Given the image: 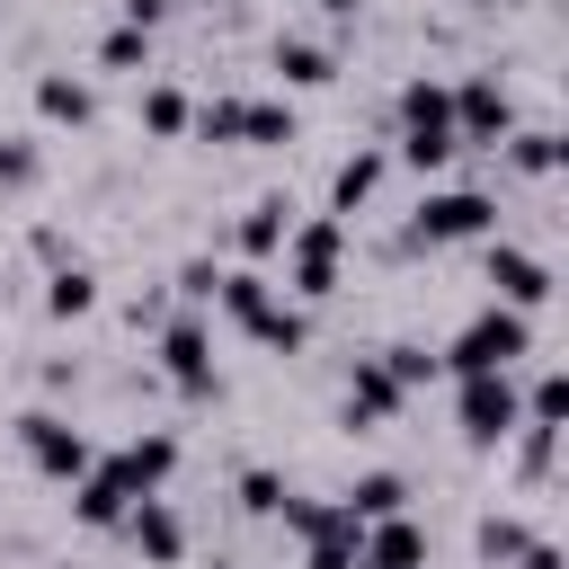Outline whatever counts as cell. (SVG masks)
<instances>
[{"mask_svg": "<svg viewBox=\"0 0 569 569\" xmlns=\"http://www.w3.org/2000/svg\"><path fill=\"white\" fill-rule=\"evenodd\" d=\"M525 356H533V320H525V311H507V302H489V311H471V320L445 338V356H436V365L462 382V373H516Z\"/></svg>", "mask_w": 569, "mask_h": 569, "instance_id": "obj_1", "label": "cell"}, {"mask_svg": "<svg viewBox=\"0 0 569 569\" xmlns=\"http://www.w3.org/2000/svg\"><path fill=\"white\" fill-rule=\"evenodd\" d=\"M462 142H453V89L445 80H400V142H391V160H409L418 178H436L445 160H453Z\"/></svg>", "mask_w": 569, "mask_h": 569, "instance_id": "obj_2", "label": "cell"}, {"mask_svg": "<svg viewBox=\"0 0 569 569\" xmlns=\"http://www.w3.org/2000/svg\"><path fill=\"white\" fill-rule=\"evenodd\" d=\"M338 258H347V222L338 213H311V222L284 231V284L302 302H329L338 293Z\"/></svg>", "mask_w": 569, "mask_h": 569, "instance_id": "obj_3", "label": "cell"}, {"mask_svg": "<svg viewBox=\"0 0 569 569\" xmlns=\"http://www.w3.org/2000/svg\"><path fill=\"white\" fill-rule=\"evenodd\" d=\"M480 231H498V196H480V187H436V196H418V213H409V240H418V249L480 240Z\"/></svg>", "mask_w": 569, "mask_h": 569, "instance_id": "obj_4", "label": "cell"}, {"mask_svg": "<svg viewBox=\"0 0 569 569\" xmlns=\"http://www.w3.org/2000/svg\"><path fill=\"white\" fill-rule=\"evenodd\" d=\"M453 418L471 445H507L525 427V400H516V373H462L453 382Z\"/></svg>", "mask_w": 569, "mask_h": 569, "instance_id": "obj_5", "label": "cell"}, {"mask_svg": "<svg viewBox=\"0 0 569 569\" xmlns=\"http://www.w3.org/2000/svg\"><path fill=\"white\" fill-rule=\"evenodd\" d=\"M160 373L187 391V400H213L222 391V373H213V329H204V311H178L169 329H160Z\"/></svg>", "mask_w": 569, "mask_h": 569, "instance_id": "obj_6", "label": "cell"}, {"mask_svg": "<svg viewBox=\"0 0 569 569\" xmlns=\"http://www.w3.org/2000/svg\"><path fill=\"white\" fill-rule=\"evenodd\" d=\"M516 133V98H507V80L498 71H471V80H453V142H507Z\"/></svg>", "mask_w": 569, "mask_h": 569, "instance_id": "obj_7", "label": "cell"}, {"mask_svg": "<svg viewBox=\"0 0 569 569\" xmlns=\"http://www.w3.org/2000/svg\"><path fill=\"white\" fill-rule=\"evenodd\" d=\"M18 445H27V462L44 471V480H80L98 453H89V436L71 427V418H53V409H27L18 418Z\"/></svg>", "mask_w": 569, "mask_h": 569, "instance_id": "obj_8", "label": "cell"}, {"mask_svg": "<svg viewBox=\"0 0 569 569\" xmlns=\"http://www.w3.org/2000/svg\"><path fill=\"white\" fill-rule=\"evenodd\" d=\"M489 284H498V302H507V311H525V320L551 302V267H542L533 249H507V240L489 249Z\"/></svg>", "mask_w": 569, "mask_h": 569, "instance_id": "obj_9", "label": "cell"}, {"mask_svg": "<svg viewBox=\"0 0 569 569\" xmlns=\"http://www.w3.org/2000/svg\"><path fill=\"white\" fill-rule=\"evenodd\" d=\"M400 409H409V391L391 382V365H382V356H356L347 409H338V418H347V427H382V418H400Z\"/></svg>", "mask_w": 569, "mask_h": 569, "instance_id": "obj_10", "label": "cell"}, {"mask_svg": "<svg viewBox=\"0 0 569 569\" xmlns=\"http://www.w3.org/2000/svg\"><path fill=\"white\" fill-rule=\"evenodd\" d=\"M71 516H80V525H98V533H116V525L133 516V480H124V462H116V453L80 471V498H71Z\"/></svg>", "mask_w": 569, "mask_h": 569, "instance_id": "obj_11", "label": "cell"}, {"mask_svg": "<svg viewBox=\"0 0 569 569\" xmlns=\"http://www.w3.org/2000/svg\"><path fill=\"white\" fill-rule=\"evenodd\" d=\"M116 533H133V551H142L151 569H178V560H187V525H178L169 498H133V516H124Z\"/></svg>", "mask_w": 569, "mask_h": 569, "instance_id": "obj_12", "label": "cell"}, {"mask_svg": "<svg viewBox=\"0 0 569 569\" xmlns=\"http://www.w3.org/2000/svg\"><path fill=\"white\" fill-rule=\"evenodd\" d=\"M356 569H427V533L409 516H382L356 533Z\"/></svg>", "mask_w": 569, "mask_h": 569, "instance_id": "obj_13", "label": "cell"}, {"mask_svg": "<svg viewBox=\"0 0 569 569\" xmlns=\"http://www.w3.org/2000/svg\"><path fill=\"white\" fill-rule=\"evenodd\" d=\"M293 222H302V213H293V196H258V204L240 213L231 249H240V258L258 267V258H276V249H284V231H293Z\"/></svg>", "mask_w": 569, "mask_h": 569, "instance_id": "obj_14", "label": "cell"}, {"mask_svg": "<svg viewBox=\"0 0 569 569\" xmlns=\"http://www.w3.org/2000/svg\"><path fill=\"white\" fill-rule=\"evenodd\" d=\"M116 462H124L133 498H160V489H169V471H178V436H169V427H142V436H133Z\"/></svg>", "mask_w": 569, "mask_h": 569, "instance_id": "obj_15", "label": "cell"}, {"mask_svg": "<svg viewBox=\"0 0 569 569\" xmlns=\"http://www.w3.org/2000/svg\"><path fill=\"white\" fill-rule=\"evenodd\" d=\"M382 178H391V151H347V160H338V178H329V213L347 222L356 204H373V187H382Z\"/></svg>", "mask_w": 569, "mask_h": 569, "instance_id": "obj_16", "label": "cell"}, {"mask_svg": "<svg viewBox=\"0 0 569 569\" xmlns=\"http://www.w3.org/2000/svg\"><path fill=\"white\" fill-rule=\"evenodd\" d=\"M267 62H276V80H284V89H320V80H338V53H329V44H311V36H276V53H267Z\"/></svg>", "mask_w": 569, "mask_h": 569, "instance_id": "obj_17", "label": "cell"}, {"mask_svg": "<svg viewBox=\"0 0 569 569\" xmlns=\"http://www.w3.org/2000/svg\"><path fill=\"white\" fill-rule=\"evenodd\" d=\"M338 507H347V525H382V516H409V480H400V471H365V480H356Z\"/></svg>", "mask_w": 569, "mask_h": 569, "instance_id": "obj_18", "label": "cell"}, {"mask_svg": "<svg viewBox=\"0 0 569 569\" xmlns=\"http://www.w3.org/2000/svg\"><path fill=\"white\" fill-rule=\"evenodd\" d=\"M36 107H44V124H89V116H98V89H89L80 71H44V80H36Z\"/></svg>", "mask_w": 569, "mask_h": 569, "instance_id": "obj_19", "label": "cell"}, {"mask_svg": "<svg viewBox=\"0 0 569 569\" xmlns=\"http://www.w3.org/2000/svg\"><path fill=\"white\" fill-rule=\"evenodd\" d=\"M240 329H249V338H258V347H276V356H293V347H302V338H311V320H302V311H293V302H276V293H267V302H258V311H249V320H240Z\"/></svg>", "mask_w": 569, "mask_h": 569, "instance_id": "obj_20", "label": "cell"}, {"mask_svg": "<svg viewBox=\"0 0 569 569\" xmlns=\"http://www.w3.org/2000/svg\"><path fill=\"white\" fill-rule=\"evenodd\" d=\"M142 124H151L160 142H178V133L196 124V98H187L178 80H151V89H142Z\"/></svg>", "mask_w": 569, "mask_h": 569, "instance_id": "obj_21", "label": "cell"}, {"mask_svg": "<svg viewBox=\"0 0 569 569\" xmlns=\"http://www.w3.org/2000/svg\"><path fill=\"white\" fill-rule=\"evenodd\" d=\"M240 142H258V151L293 142V107L284 98H240Z\"/></svg>", "mask_w": 569, "mask_h": 569, "instance_id": "obj_22", "label": "cell"}, {"mask_svg": "<svg viewBox=\"0 0 569 569\" xmlns=\"http://www.w3.org/2000/svg\"><path fill=\"white\" fill-rule=\"evenodd\" d=\"M44 311H53V320L98 311V276H89V267H53V276H44Z\"/></svg>", "mask_w": 569, "mask_h": 569, "instance_id": "obj_23", "label": "cell"}, {"mask_svg": "<svg viewBox=\"0 0 569 569\" xmlns=\"http://www.w3.org/2000/svg\"><path fill=\"white\" fill-rule=\"evenodd\" d=\"M507 160H516L525 178H551V169H560V133H551V124H516V133H507Z\"/></svg>", "mask_w": 569, "mask_h": 569, "instance_id": "obj_24", "label": "cell"}, {"mask_svg": "<svg viewBox=\"0 0 569 569\" xmlns=\"http://www.w3.org/2000/svg\"><path fill=\"white\" fill-rule=\"evenodd\" d=\"M98 71H151V36H142V27H124V18H116V27H107V36H98Z\"/></svg>", "mask_w": 569, "mask_h": 569, "instance_id": "obj_25", "label": "cell"}, {"mask_svg": "<svg viewBox=\"0 0 569 569\" xmlns=\"http://www.w3.org/2000/svg\"><path fill=\"white\" fill-rule=\"evenodd\" d=\"M569 418V373L560 365H542L533 373V391H525V427H560Z\"/></svg>", "mask_w": 569, "mask_h": 569, "instance_id": "obj_26", "label": "cell"}, {"mask_svg": "<svg viewBox=\"0 0 569 569\" xmlns=\"http://www.w3.org/2000/svg\"><path fill=\"white\" fill-rule=\"evenodd\" d=\"M533 533H525V516H480V560L489 569H516V551H525Z\"/></svg>", "mask_w": 569, "mask_h": 569, "instance_id": "obj_27", "label": "cell"}, {"mask_svg": "<svg viewBox=\"0 0 569 569\" xmlns=\"http://www.w3.org/2000/svg\"><path fill=\"white\" fill-rule=\"evenodd\" d=\"M44 178V151L27 133H0V187H36Z\"/></svg>", "mask_w": 569, "mask_h": 569, "instance_id": "obj_28", "label": "cell"}, {"mask_svg": "<svg viewBox=\"0 0 569 569\" xmlns=\"http://www.w3.org/2000/svg\"><path fill=\"white\" fill-rule=\"evenodd\" d=\"M196 133L204 142H240V98H204L196 107Z\"/></svg>", "mask_w": 569, "mask_h": 569, "instance_id": "obj_29", "label": "cell"}, {"mask_svg": "<svg viewBox=\"0 0 569 569\" xmlns=\"http://www.w3.org/2000/svg\"><path fill=\"white\" fill-rule=\"evenodd\" d=\"M382 365H391V382H400V391L436 382V356H427V347H382Z\"/></svg>", "mask_w": 569, "mask_h": 569, "instance_id": "obj_30", "label": "cell"}, {"mask_svg": "<svg viewBox=\"0 0 569 569\" xmlns=\"http://www.w3.org/2000/svg\"><path fill=\"white\" fill-rule=\"evenodd\" d=\"M525 445H516V462H525V480H542L551 471V453H560V427H516Z\"/></svg>", "mask_w": 569, "mask_h": 569, "instance_id": "obj_31", "label": "cell"}, {"mask_svg": "<svg viewBox=\"0 0 569 569\" xmlns=\"http://www.w3.org/2000/svg\"><path fill=\"white\" fill-rule=\"evenodd\" d=\"M213 284H222V267H213V258H187V267H178V302H187V311H196V302H213Z\"/></svg>", "mask_w": 569, "mask_h": 569, "instance_id": "obj_32", "label": "cell"}, {"mask_svg": "<svg viewBox=\"0 0 569 569\" xmlns=\"http://www.w3.org/2000/svg\"><path fill=\"white\" fill-rule=\"evenodd\" d=\"M240 507H249V516H276V507H284V480H276V471H240Z\"/></svg>", "mask_w": 569, "mask_h": 569, "instance_id": "obj_33", "label": "cell"}, {"mask_svg": "<svg viewBox=\"0 0 569 569\" xmlns=\"http://www.w3.org/2000/svg\"><path fill=\"white\" fill-rule=\"evenodd\" d=\"M169 9H178V0H124V27H142V36H151Z\"/></svg>", "mask_w": 569, "mask_h": 569, "instance_id": "obj_34", "label": "cell"}, {"mask_svg": "<svg viewBox=\"0 0 569 569\" xmlns=\"http://www.w3.org/2000/svg\"><path fill=\"white\" fill-rule=\"evenodd\" d=\"M516 569H560V542H525V551H516Z\"/></svg>", "mask_w": 569, "mask_h": 569, "instance_id": "obj_35", "label": "cell"}, {"mask_svg": "<svg viewBox=\"0 0 569 569\" xmlns=\"http://www.w3.org/2000/svg\"><path fill=\"white\" fill-rule=\"evenodd\" d=\"M320 9H329V18H356V9H365V0H320Z\"/></svg>", "mask_w": 569, "mask_h": 569, "instance_id": "obj_36", "label": "cell"}, {"mask_svg": "<svg viewBox=\"0 0 569 569\" xmlns=\"http://www.w3.org/2000/svg\"><path fill=\"white\" fill-rule=\"evenodd\" d=\"M178 9H213V0H178Z\"/></svg>", "mask_w": 569, "mask_h": 569, "instance_id": "obj_37", "label": "cell"}]
</instances>
